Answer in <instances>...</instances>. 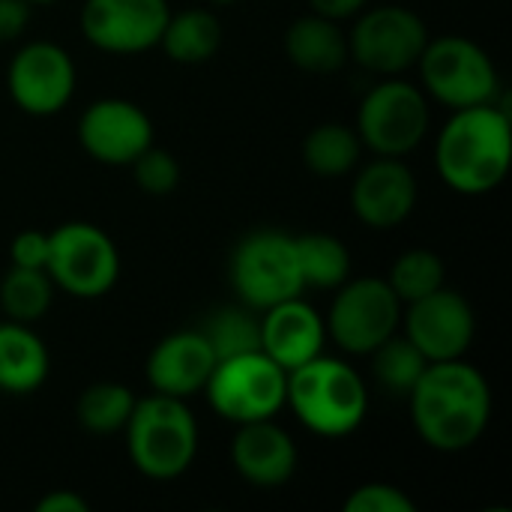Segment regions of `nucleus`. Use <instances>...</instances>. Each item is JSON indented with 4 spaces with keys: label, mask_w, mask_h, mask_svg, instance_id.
Here are the masks:
<instances>
[{
    "label": "nucleus",
    "mask_w": 512,
    "mask_h": 512,
    "mask_svg": "<svg viewBox=\"0 0 512 512\" xmlns=\"http://www.w3.org/2000/svg\"><path fill=\"white\" fill-rule=\"evenodd\" d=\"M210 3H213V6H231L234 0H210Z\"/></svg>",
    "instance_id": "c9c22d12"
},
{
    "label": "nucleus",
    "mask_w": 512,
    "mask_h": 512,
    "mask_svg": "<svg viewBox=\"0 0 512 512\" xmlns=\"http://www.w3.org/2000/svg\"><path fill=\"white\" fill-rule=\"evenodd\" d=\"M132 408H135V396L129 387L117 381H99L78 396L75 417L90 435H114L126 426Z\"/></svg>",
    "instance_id": "bb28decb"
},
{
    "label": "nucleus",
    "mask_w": 512,
    "mask_h": 512,
    "mask_svg": "<svg viewBox=\"0 0 512 512\" xmlns=\"http://www.w3.org/2000/svg\"><path fill=\"white\" fill-rule=\"evenodd\" d=\"M27 3H33V6H36V3H51V0H27Z\"/></svg>",
    "instance_id": "e433bc0d"
},
{
    "label": "nucleus",
    "mask_w": 512,
    "mask_h": 512,
    "mask_svg": "<svg viewBox=\"0 0 512 512\" xmlns=\"http://www.w3.org/2000/svg\"><path fill=\"white\" fill-rule=\"evenodd\" d=\"M426 42V21L408 6H375L357 12V24L348 33L351 60L387 78L417 66Z\"/></svg>",
    "instance_id": "9b49d317"
},
{
    "label": "nucleus",
    "mask_w": 512,
    "mask_h": 512,
    "mask_svg": "<svg viewBox=\"0 0 512 512\" xmlns=\"http://www.w3.org/2000/svg\"><path fill=\"white\" fill-rule=\"evenodd\" d=\"M54 300V282L45 270L9 267L0 279V309L9 321L33 324L39 321Z\"/></svg>",
    "instance_id": "a878e982"
},
{
    "label": "nucleus",
    "mask_w": 512,
    "mask_h": 512,
    "mask_svg": "<svg viewBox=\"0 0 512 512\" xmlns=\"http://www.w3.org/2000/svg\"><path fill=\"white\" fill-rule=\"evenodd\" d=\"M27 0H0V42H15L30 24Z\"/></svg>",
    "instance_id": "473e14b6"
},
{
    "label": "nucleus",
    "mask_w": 512,
    "mask_h": 512,
    "mask_svg": "<svg viewBox=\"0 0 512 512\" xmlns=\"http://www.w3.org/2000/svg\"><path fill=\"white\" fill-rule=\"evenodd\" d=\"M123 429L132 465L150 480H177L198 456V423L186 399L165 393L135 399Z\"/></svg>",
    "instance_id": "20e7f679"
},
{
    "label": "nucleus",
    "mask_w": 512,
    "mask_h": 512,
    "mask_svg": "<svg viewBox=\"0 0 512 512\" xmlns=\"http://www.w3.org/2000/svg\"><path fill=\"white\" fill-rule=\"evenodd\" d=\"M249 306H225L207 315V321L198 327L204 339L210 342L216 360L261 351V318L252 315Z\"/></svg>",
    "instance_id": "cd10ccee"
},
{
    "label": "nucleus",
    "mask_w": 512,
    "mask_h": 512,
    "mask_svg": "<svg viewBox=\"0 0 512 512\" xmlns=\"http://www.w3.org/2000/svg\"><path fill=\"white\" fill-rule=\"evenodd\" d=\"M324 345L327 324L306 300L291 297L261 312V351L285 372L324 354Z\"/></svg>",
    "instance_id": "f3484780"
},
{
    "label": "nucleus",
    "mask_w": 512,
    "mask_h": 512,
    "mask_svg": "<svg viewBox=\"0 0 512 512\" xmlns=\"http://www.w3.org/2000/svg\"><path fill=\"white\" fill-rule=\"evenodd\" d=\"M237 474L255 489H279L297 471V444L273 420L243 423L231 444Z\"/></svg>",
    "instance_id": "6ab92c4d"
},
{
    "label": "nucleus",
    "mask_w": 512,
    "mask_h": 512,
    "mask_svg": "<svg viewBox=\"0 0 512 512\" xmlns=\"http://www.w3.org/2000/svg\"><path fill=\"white\" fill-rule=\"evenodd\" d=\"M228 276L240 303L255 312H264L306 291L294 252V237L282 231L246 234L231 252Z\"/></svg>",
    "instance_id": "423d86ee"
},
{
    "label": "nucleus",
    "mask_w": 512,
    "mask_h": 512,
    "mask_svg": "<svg viewBox=\"0 0 512 512\" xmlns=\"http://www.w3.org/2000/svg\"><path fill=\"white\" fill-rule=\"evenodd\" d=\"M48 348L30 324H0V390L12 396L36 393L48 378Z\"/></svg>",
    "instance_id": "412c9836"
},
{
    "label": "nucleus",
    "mask_w": 512,
    "mask_h": 512,
    "mask_svg": "<svg viewBox=\"0 0 512 512\" xmlns=\"http://www.w3.org/2000/svg\"><path fill=\"white\" fill-rule=\"evenodd\" d=\"M327 336L345 354H372L381 342H387L402 327V300L393 294L387 279H345L336 288Z\"/></svg>",
    "instance_id": "9d476101"
},
{
    "label": "nucleus",
    "mask_w": 512,
    "mask_h": 512,
    "mask_svg": "<svg viewBox=\"0 0 512 512\" xmlns=\"http://www.w3.org/2000/svg\"><path fill=\"white\" fill-rule=\"evenodd\" d=\"M432 123L429 99L426 93L411 84L390 75V81L375 84L357 111V135L363 147H369L375 156H396L405 159L411 150L420 147Z\"/></svg>",
    "instance_id": "6e6552de"
},
{
    "label": "nucleus",
    "mask_w": 512,
    "mask_h": 512,
    "mask_svg": "<svg viewBox=\"0 0 512 512\" xmlns=\"http://www.w3.org/2000/svg\"><path fill=\"white\" fill-rule=\"evenodd\" d=\"M420 78L426 93L450 111L486 105L498 99V69L492 57L465 36L429 39L420 60Z\"/></svg>",
    "instance_id": "0eeeda50"
},
{
    "label": "nucleus",
    "mask_w": 512,
    "mask_h": 512,
    "mask_svg": "<svg viewBox=\"0 0 512 512\" xmlns=\"http://www.w3.org/2000/svg\"><path fill=\"white\" fill-rule=\"evenodd\" d=\"M441 180L462 195L498 189L512 165L510 114L495 102L453 111L435 144Z\"/></svg>",
    "instance_id": "f03ea898"
},
{
    "label": "nucleus",
    "mask_w": 512,
    "mask_h": 512,
    "mask_svg": "<svg viewBox=\"0 0 512 512\" xmlns=\"http://www.w3.org/2000/svg\"><path fill=\"white\" fill-rule=\"evenodd\" d=\"M429 360L417 351V345L402 333H393L387 342H381L372 351V375L378 387L390 396L408 399L420 375L426 372Z\"/></svg>",
    "instance_id": "393cba45"
},
{
    "label": "nucleus",
    "mask_w": 512,
    "mask_h": 512,
    "mask_svg": "<svg viewBox=\"0 0 512 512\" xmlns=\"http://www.w3.org/2000/svg\"><path fill=\"white\" fill-rule=\"evenodd\" d=\"M294 252L306 288H339L351 276V252L333 234H300L294 237Z\"/></svg>",
    "instance_id": "b1692460"
},
{
    "label": "nucleus",
    "mask_w": 512,
    "mask_h": 512,
    "mask_svg": "<svg viewBox=\"0 0 512 512\" xmlns=\"http://www.w3.org/2000/svg\"><path fill=\"white\" fill-rule=\"evenodd\" d=\"M168 0H84L81 33L108 54H141L159 45Z\"/></svg>",
    "instance_id": "4468645a"
},
{
    "label": "nucleus",
    "mask_w": 512,
    "mask_h": 512,
    "mask_svg": "<svg viewBox=\"0 0 512 512\" xmlns=\"http://www.w3.org/2000/svg\"><path fill=\"white\" fill-rule=\"evenodd\" d=\"M366 3H369V0H309L312 12L327 15V18H336V21L354 18L357 12L366 9Z\"/></svg>",
    "instance_id": "f704fd0d"
},
{
    "label": "nucleus",
    "mask_w": 512,
    "mask_h": 512,
    "mask_svg": "<svg viewBox=\"0 0 512 512\" xmlns=\"http://www.w3.org/2000/svg\"><path fill=\"white\" fill-rule=\"evenodd\" d=\"M159 45L174 63H204L222 45V21L210 9H183L177 15L171 12Z\"/></svg>",
    "instance_id": "4be33fe9"
},
{
    "label": "nucleus",
    "mask_w": 512,
    "mask_h": 512,
    "mask_svg": "<svg viewBox=\"0 0 512 512\" xmlns=\"http://www.w3.org/2000/svg\"><path fill=\"white\" fill-rule=\"evenodd\" d=\"M216 366V354L201 330H177L159 339L147 357V381L153 393H165L174 399H192L204 390L210 372Z\"/></svg>",
    "instance_id": "a211bd4d"
},
{
    "label": "nucleus",
    "mask_w": 512,
    "mask_h": 512,
    "mask_svg": "<svg viewBox=\"0 0 512 512\" xmlns=\"http://www.w3.org/2000/svg\"><path fill=\"white\" fill-rule=\"evenodd\" d=\"M363 141L354 126L345 123H321L303 141V162L315 177H345L360 162Z\"/></svg>",
    "instance_id": "5701e85b"
},
{
    "label": "nucleus",
    "mask_w": 512,
    "mask_h": 512,
    "mask_svg": "<svg viewBox=\"0 0 512 512\" xmlns=\"http://www.w3.org/2000/svg\"><path fill=\"white\" fill-rule=\"evenodd\" d=\"M132 171H135V183H138L147 195H168V192H174L177 183H180V162H177L168 150H162V147H156V144H150V147L132 162Z\"/></svg>",
    "instance_id": "c756f323"
},
{
    "label": "nucleus",
    "mask_w": 512,
    "mask_h": 512,
    "mask_svg": "<svg viewBox=\"0 0 512 512\" xmlns=\"http://www.w3.org/2000/svg\"><path fill=\"white\" fill-rule=\"evenodd\" d=\"M285 405H291L309 432L321 438H348L366 420L369 390L354 366L339 357L318 354L288 372Z\"/></svg>",
    "instance_id": "7ed1b4c3"
},
{
    "label": "nucleus",
    "mask_w": 512,
    "mask_h": 512,
    "mask_svg": "<svg viewBox=\"0 0 512 512\" xmlns=\"http://www.w3.org/2000/svg\"><path fill=\"white\" fill-rule=\"evenodd\" d=\"M9 261L12 267H27V270H45L48 264V234L45 231H21L9 243Z\"/></svg>",
    "instance_id": "2f4dec72"
},
{
    "label": "nucleus",
    "mask_w": 512,
    "mask_h": 512,
    "mask_svg": "<svg viewBox=\"0 0 512 512\" xmlns=\"http://www.w3.org/2000/svg\"><path fill=\"white\" fill-rule=\"evenodd\" d=\"M402 330L429 363H441L468 354L477 333V318L471 303L444 285L402 306Z\"/></svg>",
    "instance_id": "ddd939ff"
},
{
    "label": "nucleus",
    "mask_w": 512,
    "mask_h": 512,
    "mask_svg": "<svg viewBox=\"0 0 512 512\" xmlns=\"http://www.w3.org/2000/svg\"><path fill=\"white\" fill-rule=\"evenodd\" d=\"M87 501L81 495H75L72 489H57V492H48L39 504L36 512H87Z\"/></svg>",
    "instance_id": "72a5a7b5"
},
{
    "label": "nucleus",
    "mask_w": 512,
    "mask_h": 512,
    "mask_svg": "<svg viewBox=\"0 0 512 512\" xmlns=\"http://www.w3.org/2000/svg\"><path fill=\"white\" fill-rule=\"evenodd\" d=\"M51 282L81 300L102 297L120 276V252L114 240L93 222H63L48 231Z\"/></svg>",
    "instance_id": "1a4fd4ad"
},
{
    "label": "nucleus",
    "mask_w": 512,
    "mask_h": 512,
    "mask_svg": "<svg viewBox=\"0 0 512 512\" xmlns=\"http://www.w3.org/2000/svg\"><path fill=\"white\" fill-rule=\"evenodd\" d=\"M348 512H414L417 504L390 483H366L345 498Z\"/></svg>",
    "instance_id": "7c9ffc66"
},
{
    "label": "nucleus",
    "mask_w": 512,
    "mask_h": 512,
    "mask_svg": "<svg viewBox=\"0 0 512 512\" xmlns=\"http://www.w3.org/2000/svg\"><path fill=\"white\" fill-rule=\"evenodd\" d=\"M285 54L303 72L330 75V72H339L351 60L348 33L342 30V21L312 12V15L297 18L288 27Z\"/></svg>",
    "instance_id": "aec40b11"
},
{
    "label": "nucleus",
    "mask_w": 512,
    "mask_h": 512,
    "mask_svg": "<svg viewBox=\"0 0 512 512\" xmlns=\"http://www.w3.org/2000/svg\"><path fill=\"white\" fill-rule=\"evenodd\" d=\"M78 141L102 165H132L153 144V120L141 105L105 96L84 108Z\"/></svg>",
    "instance_id": "2eb2a0df"
},
{
    "label": "nucleus",
    "mask_w": 512,
    "mask_h": 512,
    "mask_svg": "<svg viewBox=\"0 0 512 512\" xmlns=\"http://www.w3.org/2000/svg\"><path fill=\"white\" fill-rule=\"evenodd\" d=\"M408 402L417 435L441 453L474 447L492 420V387L465 357L429 363Z\"/></svg>",
    "instance_id": "f257e3e1"
},
{
    "label": "nucleus",
    "mask_w": 512,
    "mask_h": 512,
    "mask_svg": "<svg viewBox=\"0 0 512 512\" xmlns=\"http://www.w3.org/2000/svg\"><path fill=\"white\" fill-rule=\"evenodd\" d=\"M6 87L24 114L51 117L63 111L75 93V60L57 42H27L9 60Z\"/></svg>",
    "instance_id": "f8f14e48"
},
{
    "label": "nucleus",
    "mask_w": 512,
    "mask_h": 512,
    "mask_svg": "<svg viewBox=\"0 0 512 512\" xmlns=\"http://www.w3.org/2000/svg\"><path fill=\"white\" fill-rule=\"evenodd\" d=\"M444 279H447V267L441 261V255H435L432 249H408L402 252L393 267H390V288L393 294L405 303H414L438 288H444Z\"/></svg>",
    "instance_id": "c85d7f7f"
},
{
    "label": "nucleus",
    "mask_w": 512,
    "mask_h": 512,
    "mask_svg": "<svg viewBox=\"0 0 512 512\" xmlns=\"http://www.w3.org/2000/svg\"><path fill=\"white\" fill-rule=\"evenodd\" d=\"M417 177L396 156H375L351 186V207L357 219L375 231L399 228L417 207Z\"/></svg>",
    "instance_id": "dca6fc26"
},
{
    "label": "nucleus",
    "mask_w": 512,
    "mask_h": 512,
    "mask_svg": "<svg viewBox=\"0 0 512 512\" xmlns=\"http://www.w3.org/2000/svg\"><path fill=\"white\" fill-rule=\"evenodd\" d=\"M204 393L210 408L228 423L243 426L255 420H273L285 408L288 372L264 351H249L216 360Z\"/></svg>",
    "instance_id": "39448f33"
}]
</instances>
